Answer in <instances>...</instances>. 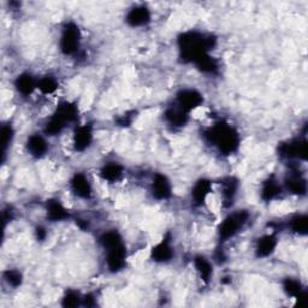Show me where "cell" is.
Wrapping results in <instances>:
<instances>
[{
    "label": "cell",
    "instance_id": "obj_15",
    "mask_svg": "<svg viewBox=\"0 0 308 308\" xmlns=\"http://www.w3.org/2000/svg\"><path fill=\"white\" fill-rule=\"evenodd\" d=\"M122 174V168L118 164H110L106 165L101 171V176L107 181H117Z\"/></svg>",
    "mask_w": 308,
    "mask_h": 308
},
{
    "label": "cell",
    "instance_id": "obj_11",
    "mask_svg": "<svg viewBox=\"0 0 308 308\" xmlns=\"http://www.w3.org/2000/svg\"><path fill=\"white\" fill-rule=\"evenodd\" d=\"M47 214L51 219L53 220H61L68 217L66 210L61 204L58 201H51L47 206Z\"/></svg>",
    "mask_w": 308,
    "mask_h": 308
},
{
    "label": "cell",
    "instance_id": "obj_6",
    "mask_svg": "<svg viewBox=\"0 0 308 308\" xmlns=\"http://www.w3.org/2000/svg\"><path fill=\"white\" fill-rule=\"evenodd\" d=\"M71 186H73V191L75 192V194L78 195V196L89 197V195H91V184H89L88 179H87L83 174H76V176L74 177L73 182H71Z\"/></svg>",
    "mask_w": 308,
    "mask_h": 308
},
{
    "label": "cell",
    "instance_id": "obj_13",
    "mask_svg": "<svg viewBox=\"0 0 308 308\" xmlns=\"http://www.w3.org/2000/svg\"><path fill=\"white\" fill-rule=\"evenodd\" d=\"M148 19H150V15L146 9H134L128 16V20L132 25L145 24Z\"/></svg>",
    "mask_w": 308,
    "mask_h": 308
},
{
    "label": "cell",
    "instance_id": "obj_16",
    "mask_svg": "<svg viewBox=\"0 0 308 308\" xmlns=\"http://www.w3.org/2000/svg\"><path fill=\"white\" fill-rule=\"evenodd\" d=\"M38 88H40L43 93L51 94L57 89V82L51 77H45V78L40 79V82H38Z\"/></svg>",
    "mask_w": 308,
    "mask_h": 308
},
{
    "label": "cell",
    "instance_id": "obj_18",
    "mask_svg": "<svg viewBox=\"0 0 308 308\" xmlns=\"http://www.w3.org/2000/svg\"><path fill=\"white\" fill-rule=\"evenodd\" d=\"M292 229L296 232H306L307 230V218L297 217L292 223Z\"/></svg>",
    "mask_w": 308,
    "mask_h": 308
},
{
    "label": "cell",
    "instance_id": "obj_19",
    "mask_svg": "<svg viewBox=\"0 0 308 308\" xmlns=\"http://www.w3.org/2000/svg\"><path fill=\"white\" fill-rule=\"evenodd\" d=\"M12 138V130L10 127H4L1 130V143H2V148H6L7 145H10Z\"/></svg>",
    "mask_w": 308,
    "mask_h": 308
},
{
    "label": "cell",
    "instance_id": "obj_22",
    "mask_svg": "<svg viewBox=\"0 0 308 308\" xmlns=\"http://www.w3.org/2000/svg\"><path fill=\"white\" fill-rule=\"evenodd\" d=\"M286 290L290 295H300V284L295 281H288L286 284Z\"/></svg>",
    "mask_w": 308,
    "mask_h": 308
},
{
    "label": "cell",
    "instance_id": "obj_14",
    "mask_svg": "<svg viewBox=\"0 0 308 308\" xmlns=\"http://www.w3.org/2000/svg\"><path fill=\"white\" fill-rule=\"evenodd\" d=\"M195 266H196V270L200 273V276H201V278L204 279L205 282L209 281L210 277H211L212 274L211 264H210L205 258L199 256V258L195 259Z\"/></svg>",
    "mask_w": 308,
    "mask_h": 308
},
{
    "label": "cell",
    "instance_id": "obj_3",
    "mask_svg": "<svg viewBox=\"0 0 308 308\" xmlns=\"http://www.w3.org/2000/svg\"><path fill=\"white\" fill-rule=\"evenodd\" d=\"M202 101V96L196 91H183L178 96V102L183 111H191L199 106Z\"/></svg>",
    "mask_w": 308,
    "mask_h": 308
},
{
    "label": "cell",
    "instance_id": "obj_7",
    "mask_svg": "<svg viewBox=\"0 0 308 308\" xmlns=\"http://www.w3.org/2000/svg\"><path fill=\"white\" fill-rule=\"evenodd\" d=\"M210 192H211V183L205 181V179H202V181L197 182V183L195 184L192 192V196L196 204H204V202L206 201L207 196H209Z\"/></svg>",
    "mask_w": 308,
    "mask_h": 308
},
{
    "label": "cell",
    "instance_id": "obj_21",
    "mask_svg": "<svg viewBox=\"0 0 308 308\" xmlns=\"http://www.w3.org/2000/svg\"><path fill=\"white\" fill-rule=\"evenodd\" d=\"M6 279H7V282H9V284H11V286H14V287H17L20 284V274L16 271L7 272Z\"/></svg>",
    "mask_w": 308,
    "mask_h": 308
},
{
    "label": "cell",
    "instance_id": "obj_10",
    "mask_svg": "<svg viewBox=\"0 0 308 308\" xmlns=\"http://www.w3.org/2000/svg\"><path fill=\"white\" fill-rule=\"evenodd\" d=\"M274 247H276V240L272 236H265L261 240H259L256 253L259 256H266L273 251Z\"/></svg>",
    "mask_w": 308,
    "mask_h": 308
},
{
    "label": "cell",
    "instance_id": "obj_4",
    "mask_svg": "<svg viewBox=\"0 0 308 308\" xmlns=\"http://www.w3.org/2000/svg\"><path fill=\"white\" fill-rule=\"evenodd\" d=\"M171 187L169 181L163 174H156L153 181V194L158 199H166L170 195Z\"/></svg>",
    "mask_w": 308,
    "mask_h": 308
},
{
    "label": "cell",
    "instance_id": "obj_17",
    "mask_svg": "<svg viewBox=\"0 0 308 308\" xmlns=\"http://www.w3.org/2000/svg\"><path fill=\"white\" fill-rule=\"evenodd\" d=\"M278 194V187L274 184V182H268L263 189V196L266 200H272Z\"/></svg>",
    "mask_w": 308,
    "mask_h": 308
},
{
    "label": "cell",
    "instance_id": "obj_5",
    "mask_svg": "<svg viewBox=\"0 0 308 308\" xmlns=\"http://www.w3.org/2000/svg\"><path fill=\"white\" fill-rule=\"evenodd\" d=\"M28 152H30L33 156H42L47 151V143L41 136L33 135L30 136L27 143Z\"/></svg>",
    "mask_w": 308,
    "mask_h": 308
},
{
    "label": "cell",
    "instance_id": "obj_8",
    "mask_svg": "<svg viewBox=\"0 0 308 308\" xmlns=\"http://www.w3.org/2000/svg\"><path fill=\"white\" fill-rule=\"evenodd\" d=\"M37 86L38 84H35L33 77L30 75H28V74L20 75L19 78H17V82H16L17 89H19V93H22L23 96H28V94L32 93Z\"/></svg>",
    "mask_w": 308,
    "mask_h": 308
},
{
    "label": "cell",
    "instance_id": "obj_12",
    "mask_svg": "<svg viewBox=\"0 0 308 308\" xmlns=\"http://www.w3.org/2000/svg\"><path fill=\"white\" fill-rule=\"evenodd\" d=\"M91 140H92V133L87 127L79 128V129L76 132L75 145H76V148H78V150H82V148L87 147V146L89 145V142H91Z\"/></svg>",
    "mask_w": 308,
    "mask_h": 308
},
{
    "label": "cell",
    "instance_id": "obj_20",
    "mask_svg": "<svg viewBox=\"0 0 308 308\" xmlns=\"http://www.w3.org/2000/svg\"><path fill=\"white\" fill-rule=\"evenodd\" d=\"M79 297L78 295L74 294V292H70L65 296L64 299V306H68V307H76L79 305Z\"/></svg>",
    "mask_w": 308,
    "mask_h": 308
},
{
    "label": "cell",
    "instance_id": "obj_1",
    "mask_svg": "<svg viewBox=\"0 0 308 308\" xmlns=\"http://www.w3.org/2000/svg\"><path fill=\"white\" fill-rule=\"evenodd\" d=\"M247 219V215L243 214H236V215H230L227 219H224V222L222 223L219 229V235L220 238L223 240H228V238L232 237L236 233L238 232V229L242 227L243 223Z\"/></svg>",
    "mask_w": 308,
    "mask_h": 308
},
{
    "label": "cell",
    "instance_id": "obj_2",
    "mask_svg": "<svg viewBox=\"0 0 308 308\" xmlns=\"http://www.w3.org/2000/svg\"><path fill=\"white\" fill-rule=\"evenodd\" d=\"M60 47L65 55H71L78 47V30L74 28H66L61 35Z\"/></svg>",
    "mask_w": 308,
    "mask_h": 308
},
{
    "label": "cell",
    "instance_id": "obj_9",
    "mask_svg": "<svg viewBox=\"0 0 308 308\" xmlns=\"http://www.w3.org/2000/svg\"><path fill=\"white\" fill-rule=\"evenodd\" d=\"M152 256L153 259H155V261H168L173 256V250L168 242H161L155 248H153Z\"/></svg>",
    "mask_w": 308,
    "mask_h": 308
}]
</instances>
